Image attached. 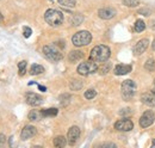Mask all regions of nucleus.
I'll use <instances>...</instances> for the list:
<instances>
[{"label": "nucleus", "mask_w": 155, "mask_h": 148, "mask_svg": "<svg viewBox=\"0 0 155 148\" xmlns=\"http://www.w3.org/2000/svg\"><path fill=\"white\" fill-rule=\"evenodd\" d=\"M5 142H6V137H5V135H4V134H0V147L4 146Z\"/></svg>", "instance_id": "33"}, {"label": "nucleus", "mask_w": 155, "mask_h": 148, "mask_svg": "<svg viewBox=\"0 0 155 148\" xmlns=\"http://www.w3.org/2000/svg\"><path fill=\"white\" fill-rule=\"evenodd\" d=\"M133 69L131 65H117L114 69V73L116 75H125V74L130 73Z\"/></svg>", "instance_id": "15"}, {"label": "nucleus", "mask_w": 155, "mask_h": 148, "mask_svg": "<svg viewBox=\"0 0 155 148\" xmlns=\"http://www.w3.org/2000/svg\"><path fill=\"white\" fill-rule=\"evenodd\" d=\"M36 133H37V130L34 126H25L21 130V133H20V137H21V140L25 141V140H29L32 136H35Z\"/></svg>", "instance_id": "13"}, {"label": "nucleus", "mask_w": 155, "mask_h": 148, "mask_svg": "<svg viewBox=\"0 0 155 148\" xmlns=\"http://www.w3.org/2000/svg\"><path fill=\"white\" fill-rule=\"evenodd\" d=\"M58 1L63 7H74L75 6V0H58Z\"/></svg>", "instance_id": "24"}, {"label": "nucleus", "mask_w": 155, "mask_h": 148, "mask_svg": "<svg viewBox=\"0 0 155 148\" xmlns=\"http://www.w3.org/2000/svg\"><path fill=\"white\" fill-rule=\"evenodd\" d=\"M71 99H72V97H71L69 94H67V93L60 96V103H61L62 105H67V104H69V103H71Z\"/></svg>", "instance_id": "26"}, {"label": "nucleus", "mask_w": 155, "mask_h": 148, "mask_svg": "<svg viewBox=\"0 0 155 148\" xmlns=\"http://www.w3.org/2000/svg\"><path fill=\"white\" fill-rule=\"evenodd\" d=\"M42 116L43 117H54V116H56L58 115V109H55V108H51V109H45V110H42Z\"/></svg>", "instance_id": "19"}, {"label": "nucleus", "mask_w": 155, "mask_h": 148, "mask_svg": "<svg viewBox=\"0 0 155 148\" xmlns=\"http://www.w3.org/2000/svg\"><path fill=\"white\" fill-rule=\"evenodd\" d=\"M133 128H134V123L129 118L119 119L115 123V129L118 131H130V130H133Z\"/></svg>", "instance_id": "8"}, {"label": "nucleus", "mask_w": 155, "mask_h": 148, "mask_svg": "<svg viewBox=\"0 0 155 148\" xmlns=\"http://www.w3.org/2000/svg\"><path fill=\"white\" fill-rule=\"evenodd\" d=\"M144 69L146 71H148V72H153L155 69V60L154 59H148L147 61H146V63H144Z\"/></svg>", "instance_id": "20"}, {"label": "nucleus", "mask_w": 155, "mask_h": 148, "mask_svg": "<svg viewBox=\"0 0 155 148\" xmlns=\"http://www.w3.org/2000/svg\"><path fill=\"white\" fill-rule=\"evenodd\" d=\"M122 1H123V5H125L128 7H136L140 5L138 0H122Z\"/></svg>", "instance_id": "27"}, {"label": "nucleus", "mask_w": 155, "mask_h": 148, "mask_svg": "<svg viewBox=\"0 0 155 148\" xmlns=\"http://www.w3.org/2000/svg\"><path fill=\"white\" fill-rule=\"evenodd\" d=\"M43 55L45 56L49 61L51 62H58L62 60V53L61 50L58 49L56 44H50V45H44L43 47Z\"/></svg>", "instance_id": "3"}, {"label": "nucleus", "mask_w": 155, "mask_h": 148, "mask_svg": "<svg viewBox=\"0 0 155 148\" xmlns=\"http://www.w3.org/2000/svg\"><path fill=\"white\" fill-rule=\"evenodd\" d=\"M49 1H53V0H49Z\"/></svg>", "instance_id": "43"}, {"label": "nucleus", "mask_w": 155, "mask_h": 148, "mask_svg": "<svg viewBox=\"0 0 155 148\" xmlns=\"http://www.w3.org/2000/svg\"><path fill=\"white\" fill-rule=\"evenodd\" d=\"M119 115H120V116H127V115H131V109H129V108L122 109V110L119 111Z\"/></svg>", "instance_id": "32"}, {"label": "nucleus", "mask_w": 155, "mask_h": 148, "mask_svg": "<svg viewBox=\"0 0 155 148\" xmlns=\"http://www.w3.org/2000/svg\"><path fill=\"white\" fill-rule=\"evenodd\" d=\"M42 117H43V116H42V112H41V111L32 110V111H30V113H29V119H30V121H39Z\"/></svg>", "instance_id": "21"}, {"label": "nucleus", "mask_w": 155, "mask_h": 148, "mask_svg": "<svg viewBox=\"0 0 155 148\" xmlns=\"http://www.w3.org/2000/svg\"><path fill=\"white\" fill-rule=\"evenodd\" d=\"M82 57H84V53H82V52H80V50H73V52L69 53L68 60H69V62L75 63L78 61H80Z\"/></svg>", "instance_id": "16"}, {"label": "nucleus", "mask_w": 155, "mask_h": 148, "mask_svg": "<svg viewBox=\"0 0 155 148\" xmlns=\"http://www.w3.org/2000/svg\"><path fill=\"white\" fill-rule=\"evenodd\" d=\"M23 34H24V37H25V38H29V37L31 36V34H32V30H31L29 26H24Z\"/></svg>", "instance_id": "31"}, {"label": "nucleus", "mask_w": 155, "mask_h": 148, "mask_svg": "<svg viewBox=\"0 0 155 148\" xmlns=\"http://www.w3.org/2000/svg\"><path fill=\"white\" fill-rule=\"evenodd\" d=\"M67 145V139L64 136H58L54 139V146L58 148H63Z\"/></svg>", "instance_id": "17"}, {"label": "nucleus", "mask_w": 155, "mask_h": 148, "mask_svg": "<svg viewBox=\"0 0 155 148\" xmlns=\"http://www.w3.org/2000/svg\"><path fill=\"white\" fill-rule=\"evenodd\" d=\"M122 97L124 100H129L131 99L136 94V90H137V86H136V82L131 79H128L125 81H123L122 84Z\"/></svg>", "instance_id": "4"}, {"label": "nucleus", "mask_w": 155, "mask_h": 148, "mask_svg": "<svg viewBox=\"0 0 155 148\" xmlns=\"http://www.w3.org/2000/svg\"><path fill=\"white\" fill-rule=\"evenodd\" d=\"M152 93H154V94H155V89L153 90V91H152Z\"/></svg>", "instance_id": "41"}, {"label": "nucleus", "mask_w": 155, "mask_h": 148, "mask_svg": "<svg viewBox=\"0 0 155 148\" xmlns=\"http://www.w3.org/2000/svg\"><path fill=\"white\" fill-rule=\"evenodd\" d=\"M26 66H28V62L26 61H20L18 63V69H19L20 75H24L26 72Z\"/></svg>", "instance_id": "28"}, {"label": "nucleus", "mask_w": 155, "mask_h": 148, "mask_svg": "<svg viewBox=\"0 0 155 148\" xmlns=\"http://www.w3.org/2000/svg\"><path fill=\"white\" fill-rule=\"evenodd\" d=\"M116 15H117V12L114 7H103V8H100V10L98 11V16L101 19H105V20L112 19Z\"/></svg>", "instance_id": "12"}, {"label": "nucleus", "mask_w": 155, "mask_h": 148, "mask_svg": "<svg viewBox=\"0 0 155 148\" xmlns=\"http://www.w3.org/2000/svg\"><path fill=\"white\" fill-rule=\"evenodd\" d=\"M150 28H152L153 30H155V19L153 20V22H152V25H150Z\"/></svg>", "instance_id": "37"}, {"label": "nucleus", "mask_w": 155, "mask_h": 148, "mask_svg": "<svg viewBox=\"0 0 155 148\" xmlns=\"http://www.w3.org/2000/svg\"><path fill=\"white\" fill-rule=\"evenodd\" d=\"M138 13H143V16H149V12L147 10H140Z\"/></svg>", "instance_id": "34"}, {"label": "nucleus", "mask_w": 155, "mask_h": 148, "mask_svg": "<svg viewBox=\"0 0 155 148\" xmlns=\"http://www.w3.org/2000/svg\"><path fill=\"white\" fill-rule=\"evenodd\" d=\"M152 48H153V50L155 52V38H154V41H153V43H152Z\"/></svg>", "instance_id": "38"}, {"label": "nucleus", "mask_w": 155, "mask_h": 148, "mask_svg": "<svg viewBox=\"0 0 155 148\" xmlns=\"http://www.w3.org/2000/svg\"><path fill=\"white\" fill-rule=\"evenodd\" d=\"M152 147L155 148V140H154V141H153V145H152Z\"/></svg>", "instance_id": "39"}, {"label": "nucleus", "mask_w": 155, "mask_h": 148, "mask_svg": "<svg viewBox=\"0 0 155 148\" xmlns=\"http://www.w3.org/2000/svg\"><path fill=\"white\" fill-rule=\"evenodd\" d=\"M134 29H135L136 32H142V31L146 29V24H144V22H143L142 19H138V20H136Z\"/></svg>", "instance_id": "22"}, {"label": "nucleus", "mask_w": 155, "mask_h": 148, "mask_svg": "<svg viewBox=\"0 0 155 148\" xmlns=\"http://www.w3.org/2000/svg\"><path fill=\"white\" fill-rule=\"evenodd\" d=\"M101 147H116V145L115 143H104V145H101Z\"/></svg>", "instance_id": "35"}, {"label": "nucleus", "mask_w": 155, "mask_h": 148, "mask_svg": "<svg viewBox=\"0 0 155 148\" xmlns=\"http://www.w3.org/2000/svg\"><path fill=\"white\" fill-rule=\"evenodd\" d=\"M78 73L80 75H84V76H87L90 74L96 73L98 71V65L97 62H94L93 60H88V61H85V62H81L79 66H78Z\"/></svg>", "instance_id": "5"}, {"label": "nucleus", "mask_w": 155, "mask_h": 148, "mask_svg": "<svg viewBox=\"0 0 155 148\" xmlns=\"http://www.w3.org/2000/svg\"><path fill=\"white\" fill-rule=\"evenodd\" d=\"M2 18H4V17H2V15L0 13V20H2Z\"/></svg>", "instance_id": "40"}, {"label": "nucleus", "mask_w": 155, "mask_h": 148, "mask_svg": "<svg viewBox=\"0 0 155 148\" xmlns=\"http://www.w3.org/2000/svg\"><path fill=\"white\" fill-rule=\"evenodd\" d=\"M96 96H97V91L93 90V89H90V90H87L85 92V98L86 99H93Z\"/></svg>", "instance_id": "29"}, {"label": "nucleus", "mask_w": 155, "mask_h": 148, "mask_svg": "<svg viewBox=\"0 0 155 148\" xmlns=\"http://www.w3.org/2000/svg\"><path fill=\"white\" fill-rule=\"evenodd\" d=\"M82 20H84V17L81 16V15H79V13H77V15H74L73 16V18L71 19V22H72V24L73 25H80L81 23H82Z\"/></svg>", "instance_id": "25"}, {"label": "nucleus", "mask_w": 155, "mask_h": 148, "mask_svg": "<svg viewBox=\"0 0 155 148\" xmlns=\"http://www.w3.org/2000/svg\"><path fill=\"white\" fill-rule=\"evenodd\" d=\"M92 41V35L86 31V30H82V31H79L77 32L74 36L72 37V42L75 47H84V45H87L90 42Z\"/></svg>", "instance_id": "6"}, {"label": "nucleus", "mask_w": 155, "mask_h": 148, "mask_svg": "<svg viewBox=\"0 0 155 148\" xmlns=\"http://www.w3.org/2000/svg\"><path fill=\"white\" fill-rule=\"evenodd\" d=\"M44 19L50 26H58L63 23V15H62V12H60L58 10L49 8L44 13Z\"/></svg>", "instance_id": "2"}, {"label": "nucleus", "mask_w": 155, "mask_h": 148, "mask_svg": "<svg viewBox=\"0 0 155 148\" xmlns=\"http://www.w3.org/2000/svg\"><path fill=\"white\" fill-rule=\"evenodd\" d=\"M154 89H155V80H154Z\"/></svg>", "instance_id": "42"}, {"label": "nucleus", "mask_w": 155, "mask_h": 148, "mask_svg": "<svg viewBox=\"0 0 155 148\" xmlns=\"http://www.w3.org/2000/svg\"><path fill=\"white\" fill-rule=\"evenodd\" d=\"M69 87H71L72 91H79L82 87V82L79 81V80H72L71 84H69Z\"/></svg>", "instance_id": "23"}, {"label": "nucleus", "mask_w": 155, "mask_h": 148, "mask_svg": "<svg viewBox=\"0 0 155 148\" xmlns=\"http://www.w3.org/2000/svg\"><path fill=\"white\" fill-rule=\"evenodd\" d=\"M38 89L42 92H45V91H47V87H45V86H42V85H38Z\"/></svg>", "instance_id": "36"}, {"label": "nucleus", "mask_w": 155, "mask_h": 148, "mask_svg": "<svg viewBox=\"0 0 155 148\" xmlns=\"http://www.w3.org/2000/svg\"><path fill=\"white\" fill-rule=\"evenodd\" d=\"M80 137V129L77 126H73L71 127L68 130V134H67V141L69 145H75L77 141Z\"/></svg>", "instance_id": "10"}, {"label": "nucleus", "mask_w": 155, "mask_h": 148, "mask_svg": "<svg viewBox=\"0 0 155 148\" xmlns=\"http://www.w3.org/2000/svg\"><path fill=\"white\" fill-rule=\"evenodd\" d=\"M98 69H99V73L100 74H106L110 71V63H105L104 66H101V67L98 68Z\"/></svg>", "instance_id": "30"}, {"label": "nucleus", "mask_w": 155, "mask_h": 148, "mask_svg": "<svg viewBox=\"0 0 155 148\" xmlns=\"http://www.w3.org/2000/svg\"><path fill=\"white\" fill-rule=\"evenodd\" d=\"M141 100L144 105L149 108H155V94L154 93H143L141 96Z\"/></svg>", "instance_id": "14"}, {"label": "nucleus", "mask_w": 155, "mask_h": 148, "mask_svg": "<svg viewBox=\"0 0 155 148\" xmlns=\"http://www.w3.org/2000/svg\"><path fill=\"white\" fill-rule=\"evenodd\" d=\"M155 121V113L153 111L147 110L140 118V126L142 128H148L149 126H152Z\"/></svg>", "instance_id": "7"}, {"label": "nucleus", "mask_w": 155, "mask_h": 148, "mask_svg": "<svg viewBox=\"0 0 155 148\" xmlns=\"http://www.w3.org/2000/svg\"><path fill=\"white\" fill-rule=\"evenodd\" d=\"M148 47H149V39H147V38L140 39V41L136 43L135 47H134V54H135L136 56L142 55V54L147 50Z\"/></svg>", "instance_id": "11"}, {"label": "nucleus", "mask_w": 155, "mask_h": 148, "mask_svg": "<svg viewBox=\"0 0 155 148\" xmlns=\"http://www.w3.org/2000/svg\"><path fill=\"white\" fill-rule=\"evenodd\" d=\"M25 100L29 105L31 106H39L42 103H43V98L37 94V93L34 92H28L25 94Z\"/></svg>", "instance_id": "9"}, {"label": "nucleus", "mask_w": 155, "mask_h": 148, "mask_svg": "<svg viewBox=\"0 0 155 148\" xmlns=\"http://www.w3.org/2000/svg\"><path fill=\"white\" fill-rule=\"evenodd\" d=\"M43 72H44L43 66L37 65V63L32 65V66H31V68H30V74H31V75H38V74H42Z\"/></svg>", "instance_id": "18"}, {"label": "nucleus", "mask_w": 155, "mask_h": 148, "mask_svg": "<svg viewBox=\"0 0 155 148\" xmlns=\"http://www.w3.org/2000/svg\"><path fill=\"white\" fill-rule=\"evenodd\" d=\"M111 55V50L107 45H104V44H100L94 47L92 50H91V54H90V59L93 60L94 62H105L109 60V57Z\"/></svg>", "instance_id": "1"}]
</instances>
